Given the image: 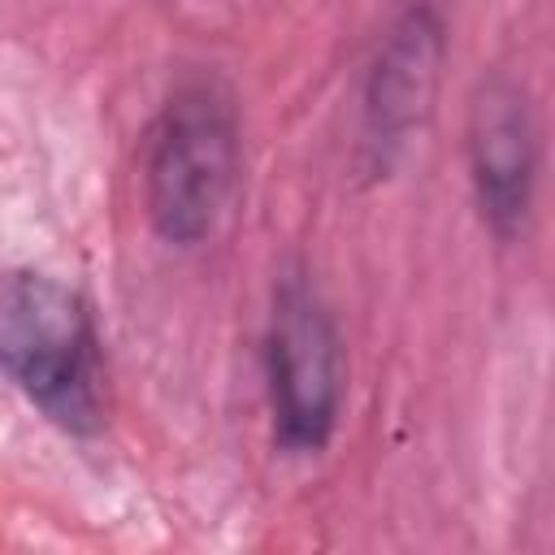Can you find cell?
<instances>
[{"mask_svg": "<svg viewBox=\"0 0 555 555\" xmlns=\"http://www.w3.org/2000/svg\"><path fill=\"white\" fill-rule=\"evenodd\" d=\"M238 139L230 95L212 82H186L160 108L147 134V212L169 243H199L234 182Z\"/></svg>", "mask_w": 555, "mask_h": 555, "instance_id": "1", "label": "cell"}, {"mask_svg": "<svg viewBox=\"0 0 555 555\" xmlns=\"http://www.w3.org/2000/svg\"><path fill=\"white\" fill-rule=\"evenodd\" d=\"M91 347V317L65 282L30 269L0 278V369L69 429L95 416Z\"/></svg>", "mask_w": 555, "mask_h": 555, "instance_id": "2", "label": "cell"}, {"mask_svg": "<svg viewBox=\"0 0 555 555\" xmlns=\"http://www.w3.org/2000/svg\"><path fill=\"white\" fill-rule=\"evenodd\" d=\"M338 377L343 356L330 312L308 282L286 278L269 325V399L282 447L317 451L325 442L338 412Z\"/></svg>", "mask_w": 555, "mask_h": 555, "instance_id": "3", "label": "cell"}, {"mask_svg": "<svg viewBox=\"0 0 555 555\" xmlns=\"http://www.w3.org/2000/svg\"><path fill=\"white\" fill-rule=\"evenodd\" d=\"M468 156L486 217L503 234L516 230L529 208V182H533V121L525 95L512 82H490L473 100Z\"/></svg>", "mask_w": 555, "mask_h": 555, "instance_id": "4", "label": "cell"}, {"mask_svg": "<svg viewBox=\"0 0 555 555\" xmlns=\"http://www.w3.org/2000/svg\"><path fill=\"white\" fill-rule=\"evenodd\" d=\"M434 61H438V30L425 22H412L408 30H399L390 56L382 61L377 74V100H373V117L382 130H399L412 121V104L421 108L429 100V82H434Z\"/></svg>", "mask_w": 555, "mask_h": 555, "instance_id": "5", "label": "cell"}]
</instances>
